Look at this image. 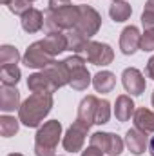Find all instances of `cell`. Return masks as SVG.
Here are the masks:
<instances>
[{
	"instance_id": "6da1fadb",
	"label": "cell",
	"mask_w": 154,
	"mask_h": 156,
	"mask_svg": "<svg viewBox=\"0 0 154 156\" xmlns=\"http://www.w3.org/2000/svg\"><path fill=\"white\" fill-rule=\"evenodd\" d=\"M53 109V94H40L33 93L29 98H26L18 109V120L26 127H40V123Z\"/></svg>"
},
{
	"instance_id": "7a4b0ae2",
	"label": "cell",
	"mask_w": 154,
	"mask_h": 156,
	"mask_svg": "<svg viewBox=\"0 0 154 156\" xmlns=\"http://www.w3.org/2000/svg\"><path fill=\"white\" fill-rule=\"evenodd\" d=\"M78 18H80V5L67 4V5L58 7V9H49L47 7L44 27L47 29V33H54V31L65 33V31L76 27Z\"/></svg>"
},
{
	"instance_id": "3957f363",
	"label": "cell",
	"mask_w": 154,
	"mask_h": 156,
	"mask_svg": "<svg viewBox=\"0 0 154 156\" xmlns=\"http://www.w3.org/2000/svg\"><path fill=\"white\" fill-rule=\"evenodd\" d=\"M62 136V123L58 120H49L40 125L35 134V154L56 156V147Z\"/></svg>"
},
{
	"instance_id": "277c9868",
	"label": "cell",
	"mask_w": 154,
	"mask_h": 156,
	"mask_svg": "<svg viewBox=\"0 0 154 156\" xmlns=\"http://www.w3.org/2000/svg\"><path fill=\"white\" fill-rule=\"evenodd\" d=\"M65 66H67L69 75H71L69 85L75 91H85L93 83V78H91V73L87 71V66H85V58L83 56L71 55L69 58H65Z\"/></svg>"
},
{
	"instance_id": "5b68a950",
	"label": "cell",
	"mask_w": 154,
	"mask_h": 156,
	"mask_svg": "<svg viewBox=\"0 0 154 156\" xmlns=\"http://www.w3.org/2000/svg\"><path fill=\"white\" fill-rule=\"evenodd\" d=\"M89 145L100 149L102 153H105V154H109V156H120L121 153H123V145H125V142H123L118 134H114V133H103V131H98V133L91 134V142H89Z\"/></svg>"
},
{
	"instance_id": "8992f818",
	"label": "cell",
	"mask_w": 154,
	"mask_h": 156,
	"mask_svg": "<svg viewBox=\"0 0 154 156\" xmlns=\"http://www.w3.org/2000/svg\"><path fill=\"white\" fill-rule=\"evenodd\" d=\"M100 26H102L100 13L91 5H80V18H78L75 29H78L83 37L93 38L100 31Z\"/></svg>"
},
{
	"instance_id": "52a82bcc",
	"label": "cell",
	"mask_w": 154,
	"mask_h": 156,
	"mask_svg": "<svg viewBox=\"0 0 154 156\" xmlns=\"http://www.w3.org/2000/svg\"><path fill=\"white\" fill-rule=\"evenodd\" d=\"M51 62H54V56H51L44 49V45H42L40 40L38 42H33L26 49V53L22 56V64L26 67H29V69H45Z\"/></svg>"
},
{
	"instance_id": "ba28073f",
	"label": "cell",
	"mask_w": 154,
	"mask_h": 156,
	"mask_svg": "<svg viewBox=\"0 0 154 156\" xmlns=\"http://www.w3.org/2000/svg\"><path fill=\"white\" fill-rule=\"evenodd\" d=\"M83 56L93 66H109L114 60V51H113V47L109 44L91 40L87 44V49H85Z\"/></svg>"
},
{
	"instance_id": "9c48e42d",
	"label": "cell",
	"mask_w": 154,
	"mask_h": 156,
	"mask_svg": "<svg viewBox=\"0 0 154 156\" xmlns=\"http://www.w3.org/2000/svg\"><path fill=\"white\" fill-rule=\"evenodd\" d=\"M87 133H89V129L75 120V123L65 131V134H64V138H62L64 149H65L67 153H78V151H82V147H83V144H85Z\"/></svg>"
},
{
	"instance_id": "30bf717a",
	"label": "cell",
	"mask_w": 154,
	"mask_h": 156,
	"mask_svg": "<svg viewBox=\"0 0 154 156\" xmlns=\"http://www.w3.org/2000/svg\"><path fill=\"white\" fill-rule=\"evenodd\" d=\"M121 83H123V89L127 93H131L132 96L143 94L145 87H147V82H145L143 73L140 69H136V67H127L121 73Z\"/></svg>"
},
{
	"instance_id": "8fae6325",
	"label": "cell",
	"mask_w": 154,
	"mask_h": 156,
	"mask_svg": "<svg viewBox=\"0 0 154 156\" xmlns=\"http://www.w3.org/2000/svg\"><path fill=\"white\" fill-rule=\"evenodd\" d=\"M96 107H98V98H96L94 94L85 96V98L80 102V105H78L76 122H80L82 125H85L87 129H91V125H94Z\"/></svg>"
},
{
	"instance_id": "7c38bea8",
	"label": "cell",
	"mask_w": 154,
	"mask_h": 156,
	"mask_svg": "<svg viewBox=\"0 0 154 156\" xmlns=\"http://www.w3.org/2000/svg\"><path fill=\"white\" fill-rule=\"evenodd\" d=\"M47 76L51 78V82L54 83V87L56 89H62V87H65V85H69V82H71V75H69V69H67V66H65V60H62V62H51L45 69H42Z\"/></svg>"
},
{
	"instance_id": "4fadbf2b",
	"label": "cell",
	"mask_w": 154,
	"mask_h": 156,
	"mask_svg": "<svg viewBox=\"0 0 154 156\" xmlns=\"http://www.w3.org/2000/svg\"><path fill=\"white\" fill-rule=\"evenodd\" d=\"M142 33L136 26H127L120 35V49L123 55H134L140 49Z\"/></svg>"
},
{
	"instance_id": "5bb4252c",
	"label": "cell",
	"mask_w": 154,
	"mask_h": 156,
	"mask_svg": "<svg viewBox=\"0 0 154 156\" xmlns=\"http://www.w3.org/2000/svg\"><path fill=\"white\" fill-rule=\"evenodd\" d=\"M20 91L15 85H2L0 89V111L2 113H13L15 109H20Z\"/></svg>"
},
{
	"instance_id": "9a60e30c",
	"label": "cell",
	"mask_w": 154,
	"mask_h": 156,
	"mask_svg": "<svg viewBox=\"0 0 154 156\" xmlns=\"http://www.w3.org/2000/svg\"><path fill=\"white\" fill-rule=\"evenodd\" d=\"M125 145L129 147V151H131L132 154L140 156V154H143L145 149L149 147V138H147V134H145L143 131L132 127V129H129L127 134H125Z\"/></svg>"
},
{
	"instance_id": "2e32d148",
	"label": "cell",
	"mask_w": 154,
	"mask_h": 156,
	"mask_svg": "<svg viewBox=\"0 0 154 156\" xmlns=\"http://www.w3.org/2000/svg\"><path fill=\"white\" fill-rule=\"evenodd\" d=\"M44 49L51 55V56H58L64 51H67V37L62 31H54V33H47V37L40 40Z\"/></svg>"
},
{
	"instance_id": "e0dca14e",
	"label": "cell",
	"mask_w": 154,
	"mask_h": 156,
	"mask_svg": "<svg viewBox=\"0 0 154 156\" xmlns=\"http://www.w3.org/2000/svg\"><path fill=\"white\" fill-rule=\"evenodd\" d=\"M27 89L31 93H40V94H53L54 91H58L54 87V83L51 82V78L47 76L44 71L29 75V78H27Z\"/></svg>"
},
{
	"instance_id": "ac0fdd59",
	"label": "cell",
	"mask_w": 154,
	"mask_h": 156,
	"mask_svg": "<svg viewBox=\"0 0 154 156\" xmlns=\"http://www.w3.org/2000/svg\"><path fill=\"white\" fill-rule=\"evenodd\" d=\"M20 24H22V29H24L26 33H29V35L38 33L40 29L44 27V24H45V15H44L40 9L31 7L27 13H24V15L20 16Z\"/></svg>"
},
{
	"instance_id": "d6986e66",
	"label": "cell",
	"mask_w": 154,
	"mask_h": 156,
	"mask_svg": "<svg viewBox=\"0 0 154 156\" xmlns=\"http://www.w3.org/2000/svg\"><path fill=\"white\" fill-rule=\"evenodd\" d=\"M134 111H136V105L132 102L131 96L127 94H120L114 102V116L118 122H129L131 118L134 116Z\"/></svg>"
},
{
	"instance_id": "ffe728a7",
	"label": "cell",
	"mask_w": 154,
	"mask_h": 156,
	"mask_svg": "<svg viewBox=\"0 0 154 156\" xmlns=\"http://www.w3.org/2000/svg\"><path fill=\"white\" fill-rule=\"evenodd\" d=\"M132 122H134V127L143 131L145 134H151L154 133V111L147 109V107H138L134 111V116H132Z\"/></svg>"
},
{
	"instance_id": "44dd1931",
	"label": "cell",
	"mask_w": 154,
	"mask_h": 156,
	"mask_svg": "<svg viewBox=\"0 0 154 156\" xmlns=\"http://www.w3.org/2000/svg\"><path fill=\"white\" fill-rule=\"evenodd\" d=\"M65 37H67V51H73V55H80V56L85 53L87 44L91 42V38L83 37L78 29L65 31Z\"/></svg>"
},
{
	"instance_id": "7402d4cb",
	"label": "cell",
	"mask_w": 154,
	"mask_h": 156,
	"mask_svg": "<svg viewBox=\"0 0 154 156\" xmlns=\"http://www.w3.org/2000/svg\"><path fill=\"white\" fill-rule=\"evenodd\" d=\"M116 85V76L111 71H100L93 76V87L96 93H111Z\"/></svg>"
},
{
	"instance_id": "603a6c76",
	"label": "cell",
	"mask_w": 154,
	"mask_h": 156,
	"mask_svg": "<svg viewBox=\"0 0 154 156\" xmlns=\"http://www.w3.org/2000/svg\"><path fill=\"white\" fill-rule=\"evenodd\" d=\"M132 15V7L131 4H127L125 0L121 2H113V5L109 7V16L114 20V22H125L129 20Z\"/></svg>"
},
{
	"instance_id": "cb8c5ba5",
	"label": "cell",
	"mask_w": 154,
	"mask_h": 156,
	"mask_svg": "<svg viewBox=\"0 0 154 156\" xmlns=\"http://www.w3.org/2000/svg\"><path fill=\"white\" fill-rule=\"evenodd\" d=\"M22 73H20V67L18 66H2L0 69V82L2 85H15L20 82Z\"/></svg>"
},
{
	"instance_id": "d4e9b609",
	"label": "cell",
	"mask_w": 154,
	"mask_h": 156,
	"mask_svg": "<svg viewBox=\"0 0 154 156\" xmlns=\"http://www.w3.org/2000/svg\"><path fill=\"white\" fill-rule=\"evenodd\" d=\"M20 58L22 56L15 45H9V44L0 45V66H16Z\"/></svg>"
},
{
	"instance_id": "484cf974",
	"label": "cell",
	"mask_w": 154,
	"mask_h": 156,
	"mask_svg": "<svg viewBox=\"0 0 154 156\" xmlns=\"http://www.w3.org/2000/svg\"><path fill=\"white\" fill-rule=\"evenodd\" d=\"M18 127H20V120H16L15 116H9V115L0 116V134L4 138L15 136L18 133Z\"/></svg>"
},
{
	"instance_id": "4316f807",
	"label": "cell",
	"mask_w": 154,
	"mask_h": 156,
	"mask_svg": "<svg viewBox=\"0 0 154 156\" xmlns=\"http://www.w3.org/2000/svg\"><path fill=\"white\" fill-rule=\"evenodd\" d=\"M111 118V102L109 100H102L98 98V107H96V118H94V123L96 125H103L107 123Z\"/></svg>"
},
{
	"instance_id": "83f0119b",
	"label": "cell",
	"mask_w": 154,
	"mask_h": 156,
	"mask_svg": "<svg viewBox=\"0 0 154 156\" xmlns=\"http://www.w3.org/2000/svg\"><path fill=\"white\" fill-rule=\"evenodd\" d=\"M7 7H9V11H11L13 15L22 16L24 13H27V11L31 9V2H29V0H11Z\"/></svg>"
},
{
	"instance_id": "f1b7e54d",
	"label": "cell",
	"mask_w": 154,
	"mask_h": 156,
	"mask_svg": "<svg viewBox=\"0 0 154 156\" xmlns=\"http://www.w3.org/2000/svg\"><path fill=\"white\" fill-rule=\"evenodd\" d=\"M140 49L142 51H154V29L143 31L140 40Z\"/></svg>"
},
{
	"instance_id": "f546056e",
	"label": "cell",
	"mask_w": 154,
	"mask_h": 156,
	"mask_svg": "<svg viewBox=\"0 0 154 156\" xmlns=\"http://www.w3.org/2000/svg\"><path fill=\"white\" fill-rule=\"evenodd\" d=\"M142 24H143V29H145V31L154 29V13L143 11V13H142Z\"/></svg>"
},
{
	"instance_id": "4dcf8cb0",
	"label": "cell",
	"mask_w": 154,
	"mask_h": 156,
	"mask_svg": "<svg viewBox=\"0 0 154 156\" xmlns=\"http://www.w3.org/2000/svg\"><path fill=\"white\" fill-rule=\"evenodd\" d=\"M105 153H102L100 149H96V147H93V145H89L85 151H82V154L80 156H103Z\"/></svg>"
},
{
	"instance_id": "1f68e13d",
	"label": "cell",
	"mask_w": 154,
	"mask_h": 156,
	"mask_svg": "<svg viewBox=\"0 0 154 156\" xmlns=\"http://www.w3.org/2000/svg\"><path fill=\"white\" fill-rule=\"evenodd\" d=\"M145 75H147V78H152L154 80V56L149 58V62L145 66Z\"/></svg>"
},
{
	"instance_id": "d6a6232c",
	"label": "cell",
	"mask_w": 154,
	"mask_h": 156,
	"mask_svg": "<svg viewBox=\"0 0 154 156\" xmlns=\"http://www.w3.org/2000/svg\"><path fill=\"white\" fill-rule=\"evenodd\" d=\"M67 4H71V0H49V9H58Z\"/></svg>"
},
{
	"instance_id": "836d02e7",
	"label": "cell",
	"mask_w": 154,
	"mask_h": 156,
	"mask_svg": "<svg viewBox=\"0 0 154 156\" xmlns=\"http://www.w3.org/2000/svg\"><path fill=\"white\" fill-rule=\"evenodd\" d=\"M143 11H151V13H154V0H147L145 2V9Z\"/></svg>"
},
{
	"instance_id": "e575fe53",
	"label": "cell",
	"mask_w": 154,
	"mask_h": 156,
	"mask_svg": "<svg viewBox=\"0 0 154 156\" xmlns=\"http://www.w3.org/2000/svg\"><path fill=\"white\" fill-rule=\"evenodd\" d=\"M149 153H151V156H154V136L149 140Z\"/></svg>"
},
{
	"instance_id": "d590c367",
	"label": "cell",
	"mask_w": 154,
	"mask_h": 156,
	"mask_svg": "<svg viewBox=\"0 0 154 156\" xmlns=\"http://www.w3.org/2000/svg\"><path fill=\"white\" fill-rule=\"evenodd\" d=\"M0 2H2L4 5H9V2H11V0H0Z\"/></svg>"
},
{
	"instance_id": "8d00e7d4",
	"label": "cell",
	"mask_w": 154,
	"mask_h": 156,
	"mask_svg": "<svg viewBox=\"0 0 154 156\" xmlns=\"http://www.w3.org/2000/svg\"><path fill=\"white\" fill-rule=\"evenodd\" d=\"M7 156H24V154H20V153H11V154H7Z\"/></svg>"
},
{
	"instance_id": "74e56055",
	"label": "cell",
	"mask_w": 154,
	"mask_h": 156,
	"mask_svg": "<svg viewBox=\"0 0 154 156\" xmlns=\"http://www.w3.org/2000/svg\"><path fill=\"white\" fill-rule=\"evenodd\" d=\"M151 102H152V107H154V91H152V98H151Z\"/></svg>"
},
{
	"instance_id": "f35d334b",
	"label": "cell",
	"mask_w": 154,
	"mask_h": 156,
	"mask_svg": "<svg viewBox=\"0 0 154 156\" xmlns=\"http://www.w3.org/2000/svg\"><path fill=\"white\" fill-rule=\"evenodd\" d=\"M113 2H121V0H113Z\"/></svg>"
},
{
	"instance_id": "ab89813d",
	"label": "cell",
	"mask_w": 154,
	"mask_h": 156,
	"mask_svg": "<svg viewBox=\"0 0 154 156\" xmlns=\"http://www.w3.org/2000/svg\"><path fill=\"white\" fill-rule=\"evenodd\" d=\"M29 2H35V0H29Z\"/></svg>"
}]
</instances>
